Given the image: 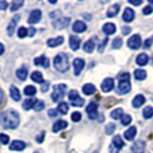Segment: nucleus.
<instances>
[{"mask_svg":"<svg viewBox=\"0 0 153 153\" xmlns=\"http://www.w3.org/2000/svg\"><path fill=\"white\" fill-rule=\"evenodd\" d=\"M112 144H113L116 149L121 150L123 146H124V142H123L122 138L120 137V136H115V137L113 138V140H112Z\"/></svg>","mask_w":153,"mask_h":153,"instance_id":"obj_30","label":"nucleus"},{"mask_svg":"<svg viewBox=\"0 0 153 153\" xmlns=\"http://www.w3.org/2000/svg\"><path fill=\"white\" fill-rule=\"evenodd\" d=\"M24 147H25V143L22 140H14L9 146V149L12 151H23Z\"/></svg>","mask_w":153,"mask_h":153,"instance_id":"obj_16","label":"nucleus"},{"mask_svg":"<svg viewBox=\"0 0 153 153\" xmlns=\"http://www.w3.org/2000/svg\"><path fill=\"white\" fill-rule=\"evenodd\" d=\"M131 32V28L130 27H122V33L123 35H128Z\"/></svg>","mask_w":153,"mask_h":153,"instance_id":"obj_53","label":"nucleus"},{"mask_svg":"<svg viewBox=\"0 0 153 153\" xmlns=\"http://www.w3.org/2000/svg\"><path fill=\"white\" fill-rule=\"evenodd\" d=\"M16 76H17V78H20L21 81H24L25 78H27V76H28V70H27V68H20L16 70Z\"/></svg>","mask_w":153,"mask_h":153,"instance_id":"obj_31","label":"nucleus"},{"mask_svg":"<svg viewBox=\"0 0 153 153\" xmlns=\"http://www.w3.org/2000/svg\"><path fill=\"white\" fill-rule=\"evenodd\" d=\"M127 44H128V47L131 48V50H138V48L140 47V45H142L140 36H139V35H134V36H131L130 38L128 39Z\"/></svg>","mask_w":153,"mask_h":153,"instance_id":"obj_6","label":"nucleus"},{"mask_svg":"<svg viewBox=\"0 0 153 153\" xmlns=\"http://www.w3.org/2000/svg\"><path fill=\"white\" fill-rule=\"evenodd\" d=\"M136 134H137V128L136 127H130L128 130H126V132H124V138L127 140H132L136 136Z\"/></svg>","mask_w":153,"mask_h":153,"instance_id":"obj_23","label":"nucleus"},{"mask_svg":"<svg viewBox=\"0 0 153 153\" xmlns=\"http://www.w3.org/2000/svg\"><path fill=\"white\" fill-rule=\"evenodd\" d=\"M35 33H36V29H35V28H29V29H28V36H29V37H33Z\"/></svg>","mask_w":153,"mask_h":153,"instance_id":"obj_57","label":"nucleus"},{"mask_svg":"<svg viewBox=\"0 0 153 153\" xmlns=\"http://www.w3.org/2000/svg\"><path fill=\"white\" fill-rule=\"evenodd\" d=\"M73 30L77 32V33H82L86 30V24L82 21H76V22L73 24Z\"/></svg>","mask_w":153,"mask_h":153,"instance_id":"obj_17","label":"nucleus"},{"mask_svg":"<svg viewBox=\"0 0 153 153\" xmlns=\"http://www.w3.org/2000/svg\"><path fill=\"white\" fill-rule=\"evenodd\" d=\"M152 42H153V38H151V39H147V40H146L145 42V44H144V47H146V48H147V47H150V46L152 45Z\"/></svg>","mask_w":153,"mask_h":153,"instance_id":"obj_58","label":"nucleus"},{"mask_svg":"<svg viewBox=\"0 0 153 153\" xmlns=\"http://www.w3.org/2000/svg\"><path fill=\"white\" fill-rule=\"evenodd\" d=\"M134 74H135V78L137 81H143L146 78V71L143 69H136Z\"/></svg>","mask_w":153,"mask_h":153,"instance_id":"obj_32","label":"nucleus"},{"mask_svg":"<svg viewBox=\"0 0 153 153\" xmlns=\"http://www.w3.org/2000/svg\"><path fill=\"white\" fill-rule=\"evenodd\" d=\"M8 142H9V137H8L7 135L0 134V143L4 144V145H6V144H8Z\"/></svg>","mask_w":153,"mask_h":153,"instance_id":"obj_47","label":"nucleus"},{"mask_svg":"<svg viewBox=\"0 0 153 153\" xmlns=\"http://www.w3.org/2000/svg\"><path fill=\"white\" fill-rule=\"evenodd\" d=\"M114 89V79L113 78H105L101 83V90L104 92H111Z\"/></svg>","mask_w":153,"mask_h":153,"instance_id":"obj_10","label":"nucleus"},{"mask_svg":"<svg viewBox=\"0 0 153 153\" xmlns=\"http://www.w3.org/2000/svg\"><path fill=\"white\" fill-rule=\"evenodd\" d=\"M121 122H122L123 126H128V124H130L131 123V116L128 114H124L121 117Z\"/></svg>","mask_w":153,"mask_h":153,"instance_id":"obj_42","label":"nucleus"},{"mask_svg":"<svg viewBox=\"0 0 153 153\" xmlns=\"http://www.w3.org/2000/svg\"><path fill=\"white\" fill-rule=\"evenodd\" d=\"M48 88H50V84H48L47 82H45V83L42 84V89H40V90H42V92H46L48 90Z\"/></svg>","mask_w":153,"mask_h":153,"instance_id":"obj_55","label":"nucleus"},{"mask_svg":"<svg viewBox=\"0 0 153 153\" xmlns=\"http://www.w3.org/2000/svg\"><path fill=\"white\" fill-rule=\"evenodd\" d=\"M143 116H144L145 119H150V117H152L153 116V107L147 106V107L144 108V111H143Z\"/></svg>","mask_w":153,"mask_h":153,"instance_id":"obj_38","label":"nucleus"},{"mask_svg":"<svg viewBox=\"0 0 153 153\" xmlns=\"http://www.w3.org/2000/svg\"><path fill=\"white\" fill-rule=\"evenodd\" d=\"M36 92H37L36 88H35V86H32V85H28V86H25V88H24V94H25V96H29V97L35 96V94H36Z\"/></svg>","mask_w":153,"mask_h":153,"instance_id":"obj_34","label":"nucleus"},{"mask_svg":"<svg viewBox=\"0 0 153 153\" xmlns=\"http://www.w3.org/2000/svg\"><path fill=\"white\" fill-rule=\"evenodd\" d=\"M17 35H19V37H20V38H24V37H27V36H28V29H27V28H24V27H21V28L17 30Z\"/></svg>","mask_w":153,"mask_h":153,"instance_id":"obj_40","label":"nucleus"},{"mask_svg":"<svg viewBox=\"0 0 153 153\" xmlns=\"http://www.w3.org/2000/svg\"><path fill=\"white\" fill-rule=\"evenodd\" d=\"M23 2L22 0H17V1H13V4H12V6H10V10L12 12H15V10H17L20 7H22L23 6Z\"/></svg>","mask_w":153,"mask_h":153,"instance_id":"obj_39","label":"nucleus"},{"mask_svg":"<svg viewBox=\"0 0 153 153\" xmlns=\"http://www.w3.org/2000/svg\"><path fill=\"white\" fill-rule=\"evenodd\" d=\"M10 97L14 101H19L21 99V93L19 91V89L15 88V86H12L10 88Z\"/></svg>","mask_w":153,"mask_h":153,"instance_id":"obj_29","label":"nucleus"},{"mask_svg":"<svg viewBox=\"0 0 153 153\" xmlns=\"http://www.w3.org/2000/svg\"><path fill=\"white\" fill-rule=\"evenodd\" d=\"M102 31L106 33V35H113L115 33V31H116V28H115V24L113 23H106V24H104V27H102Z\"/></svg>","mask_w":153,"mask_h":153,"instance_id":"obj_24","label":"nucleus"},{"mask_svg":"<svg viewBox=\"0 0 153 153\" xmlns=\"http://www.w3.org/2000/svg\"><path fill=\"white\" fill-rule=\"evenodd\" d=\"M111 116H112L114 120H120L123 116V109L122 108H116V109H114V111L111 113Z\"/></svg>","mask_w":153,"mask_h":153,"instance_id":"obj_33","label":"nucleus"},{"mask_svg":"<svg viewBox=\"0 0 153 153\" xmlns=\"http://www.w3.org/2000/svg\"><path fill=\"white\" fill-rule=\"evenodd\" d=\"M19 20H20V15H15L13 19H12V21L9 22L8 28H7V32H8V35H9V36H13V33H14V30H15L16 25H17Z\"/></svg>","mask_w":153,"mask_h":153,"instance_id":"obj_13","label":"nucleus"},{"mask_svg":"<svg viewBox=\"0 0 153 153\" xmlns=\"http://www.w3.org/2000/svg\"><path fill=\"white\" fill-rule=\"evenodd\" d=\"M94 46H96L94 39H90V40H88L84 45H83V50H84L86 53H92L93 50H94Z\"/></svg>","mask_w":153,"mask_h":153,"instance_id":"obj_25","label":"nucleus"},{"mask_svg":"<svg viewBox=\"0 0 153 153\" xmlns=\"http://www.w3.org/2000/svg\"><path fill=\"white\" fill-rule=\"evenodd\" d=\"M54 67L56 70L65 73L67 71L69 68V62H68V55L65 53L58 54L55 58H54Z\"/></svg>","mask_w":153,"mask_h":153,"instance_id":"obj_2","label":"nucleus"},{"mask_svg":"<svg viewBox=\"0 0 153 153\" xmlns=\"http://www.w3.org/2000/svg\"><path fill=\"white\" fill-rule=\"evenodd\" d=\"M130 90V81H119V85H117V93L119 94H127Z\"/></svg>","mask_w":153,"mask_h":153,"instance_id":"obj_7","label":"nucleus"},{"mask_svg":"<svg viewBox=\"0 0 153 153\" xmlns=\"http://www.w3.org/2000/svg\"><path fill=\"white\" fill-rule=\"evenodd\" d=\"M71 120L74 121V122H78V121H81L82 120V115L79 112H74L73 114H71Z\"/></svg>","mask_w":153,"mask_h":153,"instance_id":"obj_43","label":"nucleus"},{"mask_svg":"<svg viewBox=\"0 0 153 153\" xmlns=\"http://www.w3.org/2000/svg\"><path fill=\"white\" fill-rule=\"evenodd\" d=\"M86 113L90 120H96L98 117V104L92 101L86 107Z\"/></svg>","mask_w":153,"mask_h":153,"instance_id":"obj_5","label":"nucleus"},{"mask_svg":"<svg viewBox=\"0 0 153 153\" xmlns=\"http://www.w3.org/2000/svg\"><path fill=\"white\" fill-rule=\"evenodd\" d=\"M144 102H145V97H144L143 94H137V96L134 98V100H132V106L135 108H138V107H140V106H143Z\"/></svg>","mask_w":153,"mask_h":153,"instance_id":"obj_22","label":"nucleus"},{"mask_svg":"<svg viewBox=\"0 0 153 153\" xmlns=\"http://www.w3.org/2000/svg\"><path fill=\"white\" fill-rule=\"evenodd\" d=\"M44 137H45V132H44V131H42V132H40V135L36 137V140H37V143H43V140H44Z\"/></svg>","mask_w":153,"mask_h":153,"instance_id":"obj_51","label":"nucleus"},{"mask_svg":"<svg viewBox=\"0 0 153 153\" xmlns=\"http://www.w3.org/2000/svg\"><path fill=\"white\" fill-rule=\"evenodd\" d=\"M31 79L36 83H39V84H43L44 83V78H43V75L40 71H33L31 74Z\"/></svg>","mask_w":153,"mask_h":153,"instance_id":"obj_26","label":"nucleus"},{"mask_svg":"<svg viewBox=\"0 0 153 153\" xmlns=\"http://www.w3.org/2000/svg\"><path fill=\"white\" fill-rule=\"evenodd\" d=\"M42 19V12L39 9H35L32 10L29 15V19H28V22L30 24H35V23H38Z\"/></svg>","mask_w":153,"mask_h":153,"instance_id":"obj_11","label":"nucleus"},{"mask_svg":"<svg viewBox=\"0 0 153 153\" xmlns=\"http://www.w3.org/2000/svg\"><path fill=\"white\" fill-rule=\"evenodd\" d=\"M4 52H5V47H4V45L0 43V55H2Z\"/></svg>","mask_w":153,"mask_h":153,"instance_id":"obj_60","label":"nucleus"},{"mask_svg":"<svg viewBox=\"0 0 153 153\" xmlns=\"http://www.w3.org/2000/svg\"><path fill=\"white\" fill-rule=\"evenodd\" d=\"M0 122L6 129H15L20 123V116L15 111L9 109V111H6L5 113H2L0 117Z\"/></svg>","mask_w":153,"mask_h":153,"instance_id":"obj_1","label":"nucleus"},{"mask_svg":"<svg viewBox=\"0 0 153 153\" xmlns=\"http://www.w3.org/2000/svg\"><path fill=\"white\" fill-rule=\"evenodd\" d=\"M35 153H38V152H35Z\"/></svg>","mask_w":153,"mask_h":153,"instance_id":"obj_61","label":"nucleus"},{"mask_svg":"<svg viewBox=\"0 0 153 153\" xmlns=\"http://www.w3.org/2000/svg\"><path fill=\"white\" fill-rule=\"evenodd\" d=\"M73 66H74V74H75L76 76H78V75L81 74V71L83 70V68H84L85 61L83 59L77 58V59H75L74 62H73Z\"/></svg>","mask_w":153,"mask_h":153,"instance_id":"obj_9","label":"nucleus"},{"mask_svg":"<svg viewBox=\"0 0 153 153\" xmlns=\"http://www.w3.org/2000/svg\"><path fill=\"white\" fill-rule=\"evenodd\" d=\"M107 42H108V38H105L104 40H102V43H101V44L98 46V52H99V53L104 52V50H105V46H106V44H107Z\"/></svg>","mask_w":153,"mask_h":153,"instance_id":"obj_48","label":"nucleus"},{"mask_svg":"<svg viewBox=\"0 0 153 153\" xmlns=\"http://www.w3.org/2000/svg\"><path fill=\"white\" fill-rule=\"evenodd\" d=\"M8 7V2L7 1H4V0H0V10H5Z\"/></svg>","mask_w":153,"mask_h":153,"instance_id":"obj_50","label":"nucleus"},{"mask_svg":"<svg viewBox=\"0 0 153 153\" xmlns=\"http://www.w3.org/2000/svg\"><path fill=\"white\" fill-rule=\"evenodd\" d=\"M51 16V19L53 20V21H56V20H59V19H61V12L60 10H56V12H53V13H51L50 14Z\"/></svg>","mask_w":153,"mask_h":153,"instance_id":"obj_46","label":"nucleus"},{"mask_svg":"<svg viewBox=\"0 0 153 153\" xmlns=\"http://www.w3.org/2000/svg\"><path fill=\"white\" fill-rule=\"evenodd\" d=\"M119 81H130V75H129V73H121L119 76Z\"/></svg>","mask_w":153,"mask_h":153,"instance_id":"obj_44","label":"nucleus"},{"mask_svg":"<svg viewBox=\"0 0 153 153\" xmlns=\"http://www.w3.org/2000/svg\"><path fill=\"white\" fill-rule=\"evenodd\" d=\"M58 113H59V112H58L56 109H50V111H48V115H50L51 117H55V116L58 115Z\"/></svg>","mask_w":153,"mask_h":153,"instance_id":"obj_54","label":"nucleus"},{"mask_svg":"<svg viewBox=\"0 0 153 153\" xmlns=\"http://www.w3.org/2000/svg\"><path fill=\"white\" fill-rule=\"evenodd\" d=\"M56 111L60 114H67V112H68V105L66 102H60L58 108H56Z\"/></svg>","mask_w":153,"mask_h":153,"instance_id":"obj_35","label":"nucleus"},{"mask_svg":"<svg viewBox=\"0 0 153 153\" xmlns=\"http://www.w3.org/2000/svg\"><path fill=\"white\" fill-rule=\"evenodd\" d=\"M149 60H150V58H149V55H147V54L140 53L137 56V59H136V63H137L138 66L143 67V66H146V65H147Z\"/></svg>","mask_w":153,"mask_h":153,"instance_id":"obj_20","label":"nucleus"},{"mask_svg":"<svg viewBox=\"0 0 153 153\" xmlns=\"http://www.w3.org/2000/svg\"><path fill=\"white\" fill-rule=\"evenodd\" d=\"M142 0H129V4L131 5H135V6H139V5H142Z\"/></svg>","mask_w":153,"mask_h":153,"instance_id":"obj_56","label":"nucleus"},{"mask_svg":"<svg viewBox=\"0 0 153 153\" xmlns=\"http://www.w3.org/2000/svg\"><path fill=\"white\" fill-rule=\"evenodd\" d=\"M119 152H120V150H119V149H116L113 144H111V145H109V153H119Z\"/></svg>","mask_w":153,"mask_h":153,"instance_id":"obj_52","label":"nucleus"},{"mask_svg":"<svg viewBox=\"0 0 153 153\" xmlns=\"http://www.w3.org/2000/svg\"><path fill=\"white\" fill-rule=\"evenodd\" d=\"M33 105H35V100L27 99L24 102H23L22 107H23V109H25V111H29V109H31V108H33Z\"/></svg>","mask_w":153,"mask_h":153,"instance_id":"obj_36","label":"nucleus"},{"mask_svg":"<svg viewBox=\"0 0 153 153\" xmlns=\"http://www.w3.org/2000/svg\"><path fill=\"white\" fill-rule=\"evenodd\" d=\"M70 23V19L69 17H61L56 21H53L52 22V25H53L55 29L58 30H61V29H65L68 27V24Z\"/></svg>","mask_w":153,"mask_h":153,"instance_id":"obj_8","label":"nucleus"},{"mask_svg":"<svg viewBox=\"0 0 153 153\" xmlns=\"http://www.w3.org/2000/svg\"><path fill=\"white\" fill-rule=\"evenodd\" d=\"M69 45H70V48L73 51H77L81 46V39L76 37V36H71L69 38Z\"/></svg>","mask_w":153,"mask_h":153,"instance_id":"obj_15","label":"nucleus"},{"mask_svg":"<svg viewBox=\"0 0 153 153\" xmlns=\"http://www.w3.org/2000/svg\"><path fill=\"white\" fill-rule=\"evenodd\" d=\"M122 19L124 22H128V23L134 21V19H135V12L131 8H126V10L123 12Z\"/></svg>","mask_w":153,"mask_h":153,"instance_id":"obj_14","label":"nucleus"},{"mask_svg":"<svg viewBox=\"0 0 153 153\" xmlns=\"http://www.w3.org/2000/svg\"><path fill=\"white\" fill-rule=\"evenodd\" d=\"M2 100H4V92H2V90L0 89V105L2 104Z\"/></svg>","mask_w":153,"mask_h":153,"instance_id":"obj_59","label":"nucleus"},{"mask_svg":"<svg viewBox=\"0 0 153 153\" xmlns=\"http://www.w3.org/2000/svg\"><path fill=\"white\" fill-rule=\"evenodd\" d=\"M82 90H83V93L85 96H91L96 92V86L93 84H85Z\"/></svg>","mask_w":153,"mask_h":153,"instance_id":"obj_28","label":"nucleus"},{"mask_svg":"<svg viewBox=\"0 0 153 153\" xmlns=\"http://www.w3.org/2000/svg\"><path fill=\"white\" fill-rule=\"evenodd\" d=\"M119 10H120V5L119 4H115L112 7H109V9L107 10V16L108 17H114L115 15H117Z\"/></svg>","mask_w":153,"mask_h":153,"instance_id":"obj_27","label":"nucleus"},{"mask_svg":"<svg viewBox=\"0 0 153 153\" xmlns=\"http://www.w3.org/2000/svg\"><path fill=\"white\" fill-rule=\"evenodd\" d=\"M69 100H70V104L74 106V107H81L84 105V99L79 97L78 92L76 90H73V91L69 92Z\"/></svg>","mask_w":153,"mask_h":153,"instance_id":"obj_4","label":"nucleus"},{"mask_svg":"<svg viewBox=\"0 0 153 153\" xmlns=\"http://www.w3.org/2000/svg\"><path fill=\"white\" fill-rule=\"evenodd\" d=\"M45 108V104H44V101H42V100H35V105H33V109L35 111H43Z\"/></svg>","mask_w":153,"mask_h":153,"instance_id":"obj_37","label":"nucleus"},{"mask_svg":"<svg viewBox=\"0 0 153 153\" xmlns=\"http://www.w3.org/2000/svg\"><path fill=\"white\" fill-rule=\"evenodd\" d=\"M67 126H68V123L66 122L65 120H58L56 122L53 124V132H59L60 130L62 129H65V128H67Z\"/></svg>","mask_w":153,"mask_h":153,"instance_id":"obj_21","label":"nucleus"},{"mask_svg":"<svg viewBox=\"0 0 153 153\" xmlns=\"http://www.w3.org/2000/svg\"><path fill=\"white\" fill-rule=\"evenodd\" d=\"M114 131H115V124L114 123H108L107 126H106V128H105V132L107 135H112Z\"/></svg>","mask_w":153,"mask_h":153,"instance_id":"obj_41","label":"nucleus"},{"mask_svg":"<svg viewBox=\"0 0 153 153\" xmlns=\"http://www.w3.org/2000/svg\"><path fill=\"white\" fill-rule=\"evenodd\" d=\"M132 153H144L145 152V143L143 140H137L131 146Z\"/></svg>","mask_w":153,"mask_h":153,"instance_id":"obj_12","label":"nucleus"},{"mask_svg":"<svg viewBox=\"0 0 153 153\" xmlns=\"http://www.w3.org/2000/svg\"><path fill=\"white\" fill-rule=\"evenodd\" d=\"M112 46H113V48H120L121 46H122V39L121 38H115L114 40H113V44H112Z\"/></svg>","mask_w":153,"mask_h":153,"instance_id":"obj_45","label":"nucleus"},{"mask_svg":"<svg viewBox=\"0 0 153 153\" xmlns=\"http://www.w3.org/2000/svg\"><path fill=\"white\" fill-rule=\"evenodd\" d=\"M65 42L63 37L59 36V37H55V38H51L47 40V46L50 47H56V46H60Z\"/></svg>","mask_w":153,"mask_h":153,"instance_id":"obj_18","label":"nucleus"},{"mask_svg":"<svg viewBox=\"0 0 153 153\" xmlns=\"http://www.w3.org/2000/svg\"><path fill=\"white\" fill-rule=\"evenodd\" d=\"M153 13V6H146L144 9H143V14L144 15H150Z\"/></svg>","mask_w":153,"mask_h":153,"instance_id":"obj_49","label":"nucleus"},{"mask_svg":"<svg viewBox=\"0 0 153 153\" xmlns=\"http://www.w3.org/2000/svg\"><path fill=\"white\" fill-rule=\"evenodd\" d=\"M35 65L36 66H43L44 68H48V66H50V62H48V59L44 56V55H42V56H39V58H36L35 60Z\"/></svg>","mask_w":153,"mask_h":153,"instance_id":"obj_19","label":"nucleus"},{"mask_svg":"<svg viewBox=\"0 0 153 153\" xmlns=\"http://www.w3.org/2000/svg\"><path fill=\"white\" fill-rule=\"evenodd\" d=\"M67 86L66 84H58L54 86L53 93H52V100L54 102H58L65 97V91H66Z\"/></svg>","mask_w":153,"mask_h":153,"instance_id":"obj_3","label":"nucleus"}]
</instances>
